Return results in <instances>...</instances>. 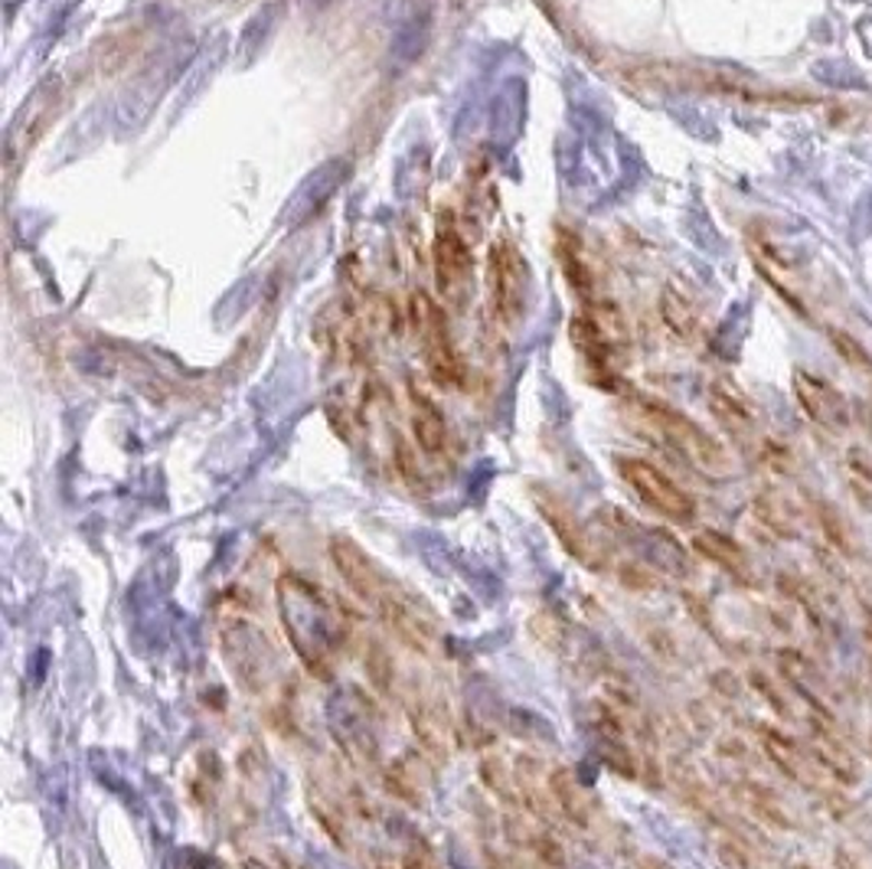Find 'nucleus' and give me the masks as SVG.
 <instances>
[{
    "instance_id": "f257e3e1",
    "label": "nucleus",
    "mask_w": 872,
    "mask_h": 869,
    "mask_svg": "<svg viewBox=\"0 0 872 869\" xmlns=\"http://www.w3.org/2000/svg\"><path fill=\"white\" fill-rule=\"evenodd\" d=\"M278 608L291 647L304 661V667L314 676H331L334 657L346 634L343 612L331 602V595L301 576H282Z\"/></svg>"
},
{
    "instance_id": "6e6552de",
    "label": "nucleus",
    "mask_w": 872,
    "mask_h": 869,
    "mask_svg": "<svg viewBox=\"0 0 872 869\" xmlns=\"http://www.w3.org/2000/svg\"><path fill=\"white\" fill-rule=\"evenodd\" d=\"M223 651H226L229 671L245 690L258 693L268 686V680L275 674V651H272L265 631H258L252 622H236L223 631Z\"/></svg>"
},
{
    "instance_id": "9b49d317",
    "label": "nucleus",
    "mask_w": 872,
    "mask_h": 869,
    "mask_svg": "<svg viewBox=\"0 0 872 869\" xmlns=\"http://www.w3.org/2000/svg\"><path fill=\"white\" fill-rule=\"evenodd\" d=\"M331 563L340 573V579L346 582V588L363 602V605H380V598L389 592L392 582L380 573V566L373 563V556L353 543L350 536H334L331 539Z\"/></svg>"
},
{
    "instance_id": "aec40b11",
    "label": "nucleus",
    "mask_w": 872,
    "mask_h": 869,
    "mask_svg": "<svg viewBox=\"0 0 872 869\" xmlns=\"http://www.w3.org/2000/svg\"><path fill=\"white\" fill-rule=\"evenodd\" d=\"M814 759H817V765H824L826 772L833 774L836 781H843V784H856L860 781L856 759L824 729H817V735H814Z\"/></svg>"
},
{
    "instance_id": "5701e85b",
    "label": "nucleus",
    "mask_w": 872,
    "mask_h": 869,
    "mask_svg": "<svg viewBox=\"0 0 872 869\" xmlns=\"http://www.w3.org/2000/svg\"><path fill=\"white\" fill-rule=\"evenodd\" d=\"M386 788L395 794V798H402V801H409V804H419L422 801V781H419V774L412 772V765L409 762H392L386 769Z\"/></svg>"
},
{
    "instance_id": "f03ea898",
    "label": "nucleus",
    "mask_w": 872,
    "mask_h": 869,
    "mask_svg": "<svg viewBox=\"0 0 872 869\" xmlns=\"http://www.w3.org/2000/svg\"><path fill=\"white\" fill-rule=\"evenodd\" d=\"M640 416L644 422L660 434L674 451H679L689 465H696L699 471L709 475H726L728 471V451L706 432L703 426H696L693 419H686L683 412L657 402V399H640Z\"/></svg>"
},
{
    "instance_id": "4be33fe9",
    "label": "nucleus",
    "mask_w": 872,
    "mask_h": 869,
    "mask_svg": "<svg viewBox=\"0 0 872 869\" xmlns=\"http://www.w3.org/2000/svg\"><path fill=\"white\" fill-rule=\"evenodd\" d=\"M745 801H748V808H752V814H755L758 821L772 823L777 830H791V827H794L791 818H787V811H784V804L777 801L768 788H755V784H752V788L745 791Z\"/></svg>"
},
{
    "instance_id": "473e14b6",
    "label": "nucleus",
    "mask_w": 872,
    "mask_h": 869,
    "mask_svg": "<svg viewBox=\"0 0 872 869\" xmlns=\"http://www.w3.org/2000/svg\"><path fill=\"white\" fill-rule=\"evenodd\" d=\"M866 637H870L872 644V608H866Z\"/></svg>"
},
{
    "instance_id": "393cba45",
    "label": "nucleus",
    "mask_w": 872,
    "mask_h": 869,
    "mask_svg": "<svg viewBox=\"0 0 872 869\" xmlns=\"http://www.w3.org/2000/svg\"><path fill=\"white\" fill-rule=\"evenodd\" d=\"M530 837V850L536 853V860L542 863L546 869H566V850H562V843L552 837V833H546V830H536V833H527Z\"/></svg>"
},
{
    "instance_id": "a878e982",
    "label": "nucleus",
    "mask_w": 872,
    "mask_h": 869,
    "mask_svg": "<svg viewBox=\"0 0 872 869\" xmlns=\"http://www.w3.org/2000/svg\"><path fill=\"white\" fill-rule=\"evenodd\" d=\"M830 343L836 346V353L860 373H872V357L863 350V343L856 338H850L846 331H830Z\"/></svg>"
},
{
    "instance_id": "0eeeda50",
    "label": "nucleus",
    "mask_w": 872,
    "mask_h": 869,
    "mask_svg": "<svg viewBox=\"0 0 872 869\" xmlns=\"http://www.w3.org/2000/svg\"><path fill=\"white\" fill-rule=\"evenodd\" d=\"M490 311L500 324H517L527 304V265L513 242H497L487 262Z\"/></svg>"
},
{
    "instance_id": "c85d7f7f",
    "label": "nucleus",
    "mask_w": 872,
    "mask_h": 869,
    "mask_svg": "<svg viewBox=\"0 0 872 869\" xmlns=\"http://www.w3.org/2000/svg\"><path fill=\"white\" fill-rule=\"evenodd\" d=\"M821 527H824V536L840 549V553H850V536H846V524L836 517L833 507L821 504Z\"/></svg>"
},
{
    "instance_id": "2f4dec72",
    "label": "nucleus",
    "mask_w": 872,
    "mask_h": 869,
    "mask_svg": "<svg viewBox=\"0 0 872 869\" xmlns=\"http://www.w3.org/2000/svg\"><path fill=\"white\" fill-rule=\"evenodd\" d=\"M243 869H272V867H265L262 860H245Z\"/></svg>"
},
{
    "instance_id": "bb28decb",
    "label": "nucleus",
    "mask_w": 872,
    "mask_h": 869,
    "mask_svg": "<svg viewBox=\"0 0 872 869\" xmlns=\"http://www.w3.org/2000/svg\"><path fill=\"white\" fill-rule=\"evenodd\" d=\"M846 471L856 490H870L872 494V455L866 448H850L846 451Z\"/></svg>"
},
{
    "instance_id": "dca6fc26",
    "label": "nucleus",
    "mask_w": 872,
    "mask_h": 869,
    "mask_svg": "<svg viewBox=\"0 0 872 869\" xmlns=\"http://www.w3.org/2000/svg\"><path fill=\"white\" fill-rule=\"evenodd\" d=\"M709 412L732 434H748L755 429V409H752L748 396L723 380L709 387Z\"/></svg>"
},
{
    "instance_id": "f8f14e48",
    "label": "nucleus",
    "mask_w": 872,
    "mask_h": 869,
    "mask_svg": "<svg viewBox=\"0 0 872 869\" xmlns=\"http://www.w3.org/2000/svg\"><path fill=\"white\" fill-rule=\"evenodd\" d=\"M794 399L804 409V416L826 432H843L850 426L846 396L811 370H794Z\"/></svg>"
},
{
    "instance_id": "1a4fd4ad",
    "label": "nucleus",
    "mask_w": 872,
    "mask_h": 869,
    "mask_svg": "<svg viewBox=\"0 0 872 869\" xmlns=\"http://www.w3.org/2000/svg\"><path fill=\"white\" fill-rule=\"evenodd\" d=\"M376 612H380V618H383V625H386L405 647H412L415 654H425V657H432L438 651V628L435 622H432V615L412 598V595H405L402 588H395V585H389V592L380 598V605H376Z\"/></svg>"
},
{
    "instance_id": "9d476101",
    "label": "nucleus",
    "mask_w": 872,
    "mask_h": 869,
    "mask_svg": "<svg viewBox=\"0 0 872 869\" xmlns=\"http://www.w3.org/2000/svg\"><path fill=\"white\" fill-rule=\"evenodd\" d=\"M432 255H435V282L444 301H461L468 279H471V252L461 240V230L454 223L451 213H441L435 226V242H432Z\"/></svg>"
},
{
    "instance_id": "412c9836",
    "label": "nucleus",
    "mask_w": 872,
    "mask_h": 869,
    "mask_svg": "<svg viewBox=\"0 0 872 869\" xmlns=\"http://www.w3.org/2000/svg\"><path fill=\"white\" fill-rule=\"evenodd\" d=\"M755 517L768 527V530L781 536V539H791L797 536V520H794V510L787 500H781L775 494H762L755 497Z\"/></svg>"
},
{
    "instance_id": "2eb2a0df",
    "label": "nucleus",
    "mask_w": 872,
    "mask_h": 869,
    "mask_svg": "<svg viewBox=\"0 0 872 869\" xmlns=\"http://www.w3.org/2000/svg\"><path fill=\"white\" fill-rule=\"evenodd\" d=\"M693 549L696 556H703L706 563L726 569L738 579H752V566H748V556L745 549L738 546V539H732L728 533L723 530H699L693 533Z\"/></svg>"
},
{
    "instance_id": "4468645a",
    "label": "nucleus",
    "mask_w": 872,
    "mask_h": 869,
    "mask_svg": "<svg viewBox=\"0 0 872 869\" xmlns=\"http://www.w3.org/2000/svg\"><path fill=\"white\" fill-rule=\"evenodd\" d=\"M549 791H552L556 808L581 830H591L595 823L601 821V804H598V798L591 794V788L581 781L576 769H569V765L552 769L549 772Z\"/></svg>"
},
{
    "instance_id": "a211bd4d",
    "label": "nucleus",
    "mask_w": 872,
    "mask_h": 869,
    "mask_svg": "<svg viewBox=\"0 0 872 869\" xmlns=\"http://www.w3.org/2000/svg\"><path fill=\"white\" fill-rule=\"evenodd\" d=\"M409 399H412V432H415L419 448L425 455H441L448 448V422L435 406V399L419 392L415 387L409 392Z\"/></svg>"
},
{
    "instance_id": "20e7f679",
    "label": "nucleus",
    "mask_w": 872,
    "mask_h": 869,
    "mask_svg": "<svg viewBox=\"0 0 872 869\" xmlns=\"http://www.w3.org/2000/svg\"><path fill=\"white\" fill-rule=\"evenodd\" d=\"M618 475L660 517H667L674 524H689L696 517V500L657 465H650L644 458H618Z\"/></svg>"
},
{
    "instance_id": "7c9ffc66",
    "label": "nucleus",
    "mask_w": 872,
    "mask_h": 869,
    "mask_svg": "<svg viewBox=\"0 0 872 869\" xmlns=\"http://www.w3.org/2000/svg\"><path fill=\"white\" fill-rule=\"evenodd\" d=\"M833 860H836V869H863V863H860L850 850H836Z\"/></svg>"
},
{
    "instance_id": "ddd939ff",
    "label": "nucleus",
    "mask_w": 872,
    "mask_h": 869,
    "mask_svg": "<svg viewBox=\"0 0 872 869\" xmlns=\"http://www.w3.org/2000/svg\"><path fill=\"white\" fill-rule=\"evenodd\" d=\"M748 255L758 268V275L772 285V291H777L784 297L787 307H794V314L807 318V304L801 297V275L794 272V265L784 258V252L777 248L775 242L768 240L765 233H748Z\"/></svg>"
},
{
    "instance_id": "7ed1b4c3",
    "label": "nucleus",
    "mask_w": 872,
    "mask_h": 869,
    "mask_svg": "<svg viewBox=\"0 0 872 869\" xmlns=\"http://www.w3.org/2000/svg\"><path fill=\"white\" fill-rule=\"evenodd\" d=\"M331 732L346 762L356 769H373L380 762V720L373 703L360 690H343L331 700Z\"/></svg>"
},
{
    "instance_id": "f3484780",
    "label": "nucleus",
    "mask_w": 872,
    "mask_h": 869,
    "mask_svg": "<svg viewBox=\"0 0 872 869\" xmlns=\"http://www.w3.org/2000/svg\"><path fill=\"white\" fill-rule=\"evenodd\" d=\"M758 735H762L765 755L772 759V765H775L777 772L784 774V778H791L794 784H811V765H807L801 745L787 732H781L775 725H762Z\"/></svg>"
},
{
    "instance_id": "c756f323",
    "label": "nucleus",
    "mask_w": 872,
    "mask_h": 869,
    "mask_svg": "<svg viewBox=\"0 0 872 869\" xmlns=\"http://www.w3.org/2000/svg\"><path fill=\"white\" fill-rule=\"evenodd\" d=\"M716 853H719V860H723L728 869H752V857H748V850H745L742 840H719V843H716Z\"/></svg>"
},
{
    "instance_id": "72a5a7b5",
    "label": "nucleus",
    "mask_w": 872,
    "mask_h": 869,
    "mask_svg": "<svg viewBox=\"0 0 872 869\" xmlns=\"http://www.w3.org/2000/svg\"><path fill=\"white\" fill-rule=\"evenodd\" d=\"M870 745H872V739H870Z\"/></svg>"
},
{
    "instance_id": "b1692460",
    "label": "nucleus",
    "mask_w": 872,
    "mask_h": 869,
    "mask_svg": "<svg viewBox=\"0 0 872 869\" xmlns=\"http://www.w3.org/2000/svg\"><path fill=\"white\" fill-rule=\"evenodd\" d=\"M366 674L373 680V686L376 690H383V693H392V657H389V651L383 647V641H373L370 647H366Z\"/></svg>"
},
{
    "instance_id": "39448f33",
    "label": "nucleus",
    "mask_w": 872,
    "mask_h": 869,
    "mask_svg": "<svg viewBox=\"0 0 872 869\" xmlns=\"http://www.w3.org/2000/svg\"><path fill=\"white\" fill-rule=\"evenodd\" d=\"M533 500H536V510L542 514V520L549 524V530L556 533V539L562 543V549L581 563L585 569H595V573H601L608 563H605V546L595 539V533L588 530L585 524H581V517L556 494V490H542V487H536L533 490Z\"/></svg>"
},
{
    "instance_id": "6ab92c4d",
    "label": "nucleus",
    "mask_w": 872,
    "mask_h": 869,
    "mask_svg": "<svg viewBox=\"0 0 872 869\" xmlns=\"http://www.w3.org/2000/svg\"><path fill=\"white\" fill-rule=\"evenodd\" d=\"M660 318L670 328V334H677L679 340H689L699 331V301L693 297V291L686 289L683 282H670L664 294H660Z\"/></svg>"
},
{
    "instance_id": "cd10ccee",
    "label": "nucleus",
    "mask_w": 872,
    "mask_h": 869,
    "mask_svg": "<svg viewBox=\"0 0 872 869\" xmlns=\"http://www.w3.org/2000/svg\"><path fill=\"white\" fill-rule=\"evenodd\" d=\"M748 683L755 686V693H758V696L775 710L777 716H791V706H787V700H784V690L775 686V683L762 674V671H752V674H748Z\"/></svg>"
},
{
    "instance_id": "423d86ee",
    "label": "nucleus",
    "mask_w": 872,
    "mask_h": 869,
    "mask_svg": "<svg viewBox=\"0 0 872 869\" xmlns=\"http://www.w3.org/2000/svg\"><path fill=\"white\" fill-rule=\"evenodd\" d=\"M412 307H415V324H419V334H422V346H425V363H429L435 383L438 387H461L464 367H461L458 346L451 340L444 311L422 291L412 297Z\"/></svg>"
}]
</instances>
